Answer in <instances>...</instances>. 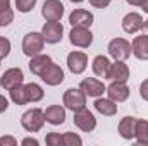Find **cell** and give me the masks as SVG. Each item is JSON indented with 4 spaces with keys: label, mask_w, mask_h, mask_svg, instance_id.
I'll return each instance as SVG.
<instances>
[{
    "label": "cell",
    "mask_w": 148,
    "mask_h": 146,
    "mask_svg": "<svg viewBox=\"0 0 148 146\" xmlns=\"http://www.w3.org/2000/svg\"><path fill=\"white\" fill-rule=\"evenodd\" d=\"M45 113L41 108H31L23 113L21 117V126L23 129H26L28 132H38L41 131V127L45 126Z\"/></svg>",
    "instance_id": "cell-1"
},
{
    "label": "cell",
    "mask_w": 148,
    "mask_h": 146,
    "mask_svg": "<svg viewBox=\"0 0 148 146\" xmlns=\"http://www.w3.org/2000/svg\"><path fill=\"white\" fill-rule=\"evenodd\" d=\"M62 103L64 107L71 112H79V110L86 108V95L79 89V88H69L64 96H62Z\"/></svg>",
    "instance_id": "cell-2"
},
{
    "label": "cell",
    "mask_w": 148,
    "mask_h": 146,
    "mask_svg": "<svg viewBox=\"0 0 148 146\" xmlns=\"http://www.w3.org/2000/svg\"><path fill=\"white\" fill-rule=\"evenodd\" d=\"M43 46H45V40L41 36V33L31 31V33H28L23 38V53L26 57H29V59L38 55V53H41Z\"/></svg>",
    "instance_id": "cell-3"
},
{
    "label": "cell",
    "mask_w": 148,
    "mask_h": 146,
    "mask_svg": "<svg viewBox=\"0 0 148 146\" xmlns=\"http://www.w3.org/2000/svg\"><path fill=\"white\" fill-rule=\"evenodd\" d=\"M107 50H109V55L114 60H126L133 53L129 41L124 40V38H114V40H110Z\"/></svg>",
    "instance_id": "cell-4"
},
{
    "label": "cell",
    "mask_w": 148,
    "mask_h": 146,
    "mask_svg": "<svg viewBox=\"0 0 148 146\" xmlns=\"http://www.w3.org/2000/svg\"><path fill=\"white\" fill-rule=\"evenodd\" d=\"M62 35H64V28L60 21H47L41 28V36L45 40V43L57 45L59 41H62Z\"/></svg>",
    "instance_id": "cell-5"
},
{
    "label": "cell",
    "mask_w": 148,
    "mask_h": 146,
    "mask_svg": "<svg viewBox=\"0 0 148 146\" xmlns=\"http://www.w3.org/2000/svg\"><path fill=\"white\" fill-rule=\"evenodd\" d=\"M69 41H71V45L77 46V48H88L93 43V33L90 31V28L73 26V29L69 33Z\"/></svg>",
    "instance_id": "cell-6"
},
{
    "label": "cell",
    "mask_w": 148,
    "mask_h": 146,
    "mask_svg": "<svg viewBox=\"0 0 148 146\" xmlns=\"http://www.w3.org/2000/svg\"><path fill=\"white\" fill-rule=\"evenodd\" d=\"M74 126L83 132H91L97 127V119H95L93 112H90L88 108H83L79 112H74Z\"/></svg>",
    "instance_id": "cell-7"
},
{
    "label": "cell",
    "mask_w": 148,
    "mask_h": 146,
    "mask_svg": "<svg viewBox=\"0 0 148 146\" xmlns=\"http://www.w3.org/2000/svg\"><path fill=\"white\" fill-rule=\"evenodd\" d=\"M79 89L86 95V96H91V98H98L105 93L107 86L97 79V77H84L81 83H79Z\"/></svg>",
    "instance_id": "cell-8"
},
{
    "label": "cell",
    "mask_w": 148,
    "mask_h": 146,
    "mask_svg": "<svg viewBox=\"0 0 148 146\" xmlns=\"http://www.w3.org/2000/svg\"><path fill=\"white\" fill-rule=\"evenodd\" d=\"M23 83H24V74H23V71H21L19 67H10V69H7L5 72L2 74V77H0V86H2L5 91H10L12 88L19 86V84H23Z\"/></svg>",
    "instance_id": "cell-9"
},
{
    "label": "cell",
    "mask_w": 148,
    "mask_h": 146,
    "mask_svg": "<svg viewBox=\"0 0 148 146\" xmlns=\"http://www.w3.org/2000/svg\"><path fill=\"white\" fill-rule=\"evenodd\" d=\"M105 93L109 95V98L114 100L115 103L126 102L129 98V95H131V91H129V88H127V84L124 81H110V84L107 86Z\"/></svg>",
    "instance_id": "cell-10"
},
{
    "label": "cell",
    "mask_w": 148,
    "mask_h": 146,
    "mask_svg": "<svg viewBox=\"0 0 148 146\" xmlns=\"http://www.w3.org/2000/svg\"><path fill=\"white\" fill-rule=\"evenodd\" d=\"M41 16L45 17V21H60L64 16V3L60 0H45Z\"/></svg>",
    "instance_id": "cell-11"
},
{
    "label": "cell",
    "mask_w": 148,
    "mask_h": 146,
    "mask_svg": "<svg viewBox=\"0 0 148 146\" xmlns=\"http://www.w3.org/2000/svg\"><path fill=\"white\" fill-rule=\"evenodd\" d=\"M41 81L47 84V86H59V84H62L64 83V71H62V67L60 65H57V64H50L43 72H41Z\"/></svg>",
    "instance_id": "cell-12"
},
{
    "label": "cell",
    "mask_w": 148,
    "mask_h": 146,
    "mask_svg": "<svg viewBox=\"0 0 148 146\" xmlns=\"http://www.w3.org/2000/svg\"><path fill=\"white\" fill-rule=\"evenodd\" d=\"M67 67L73 74H83L88 67V57L84 52H71L67 55Z\"/></svg>",
    "instance_id": "cell-13"
},
{
    "label": "cell",
    "mask_w": 148,
    "mask_h": 146,
    "mask_svg": "<svg viewBox=\"0 0 148 146\" xmlns=\"http://www.w3.org/2000/svg\"><path fill=\"white\" fill-rule=\"evenodd\" d=\"M136 126H138V119L136 117H124L119 126H117V131H119V136L122 139H127V141H133L134 136H136Z\"/></svg>",
    "instance_id": "cell-14"
},
{
    "label": "cell",
    "mask_w": 148,
    "mask_h": 146,
    "mask_svg": "<svg viewBox=\"0 0 148 146\" xmlns=\"http://www.w3.org/2000/svg\"><path fill=\"white\" fill-rule=\"evenodd\" d=\"M95 21V16L90 10L84 9H74L69 14V23L71 26H81V28H90Z\"/></svg>",
    "instance_id": "cell-15"
},
{
    "label": "cell",
    "mask_w": 148,
    "mask_h": 146,
    "mask_svg": "<svg viewBox=\"0 0 148 146\" xmlns=\"http://www.w3.org/2000/svg\"><path fill=\"white\" fill-rule=\"evenodd\" d=\"M109 81H127L129 79V67L127 64H124V60H114V64H110L107 77Z\"/></svg>",
    "instance_id": "cell-16"
},
{
    "label": "cell",
    "mask_w": 148,
    "mask_h": 146,
    "mask_svg": "<svg viewBox=\"0 0 148 146\" xmlns=\"http://www.w3.org/2000/svg\"><path fill=\"white\" fill-rule=\"evenodd\" d=\"M143 28V17L138 12H129L122 19V29L127 35H134Z\"/></svg>",
    "instance_id": "cell-17"
},
{
    "label": "cell",
    "mask_w": 148,
    "mask_h": 146,
    "mask_svg": "<svg viewBox=\"0 0 148 146\" xmlns=\"http://www.w3.org/2000/svg\"><path fill=\"white\" fill-rule=\"evenodd\" d=\"M45 120L52 126H60L66 122V108L62 105H50L47 110H43Z\"/></svg>",
    "instance_id": "cell-18"
},
{
    "label": "cell",
    "mask_w": 148,
    "mask_h": 146,
    "mask_svg": "<svg viewBox=\"0 0 148 146\" xmlns=\"http://www.w3.org/2000/svg\"><path fill=\"white\" fill-rule=\"evenodd\" d=\"M131 50H133V55L138 59V60H148V35H141V36H136L131 43Z\"/></svg>",
    "instance_id": "cell-19"
},
{
    "label": "cell",
    "mask_w": 148,
    "mask_h": 146,
    "mask_svg": "<svg viewBox=\"0 0 148 146\" xmlns=\"http://www.w3.org/2000/svg\"><path fill=\"white\" fill-rule=\"evenodd\" d=\"M93 107H95V110H97L98 113H102V115H105V117H112V115L117 113V105H115V102L110 100V98H102V96H98V98L95 100Z\"/></svg>",
    "instance_id": "cell-20"
},
{
    "label": "cell",
    "mask_w": 148,
    "mask_h": 146,
    "mask_svg": "<svg viewBox=\"0 0 148 146\" xmlns=\"http://www.w3.org/2000/svg\"><path fill=\"white\" fill-rule=\"evenodd\" d=\"M53 60L48 57V55H43V53H38L35 57H31V60H29V71L33 74H36V76H41V72L52 64Z\"/></svg>",
    "instance_id": "cell-21"
},
{
    "label": "cell",
    "mask_w": 148,
    "mask_h": 146,
    "mask_svg": "<svg viewBox=\"0 0 148 146\" xmlns=\"http://www.w3.org/2000/svg\"><path fill=\"white\" fill-rule=\"evenodd\" d=\"M109 67H110V60H109L105 55H97V57L93 59L91 69H93V74H95V76H98V77H107Z\"/></svg>",
    "instance_id": "cell-22"
},
{
    "label": "cell",
    "mask_w": 148,
    "mask_h": 146,
    "mask_svg": "<svg viewBox=\"0 0 148 146\" xmlns=\"http://www.w3.org/2000/svg\"><path fill=\"white\" fill-rule=\"evenodd\" d=\"M14 21V10L10 9V0H0V26L7 28Z\"/></svg>",
    "instance_id": "cell-23"
},
{
    "label": "cell",
    "mask_w": 148,
    "mask_h": 146,
    "mask_svg": "<svg viewBox=\"0 0 148 146\" xmlns=\"http://www.w3.org/2000/svg\"><path fill=\"white\" fill-rule=\"evenodd\" d=\"M24 88H26V95H28L29 103H38V102L43 100L45 91H43V88L40 84H36V83H28V84H24Z\"/></svg>",
    "instance_id": "cell-24"
},
{
    "label": "cell",
    "mask_w": 148,
    "mask_h": 146,
    "mask_svg": "<svg viewBox=\"0 0 148 146\" xmlns=\"http://www.w3.org/2000/svg\"><path fill=\"white\" fill-rule=\"evenodd\" d=\"M136 145L148 146V120L138 119V126H136Z\"/></svg>",
    "instance_id": "cell-25"
},
{
    "label": "cell",
    "mask_w": 148,
    "mask_h": 146,
    "mask_svg": "<svg viewBox=\"0 0 148 146\" xmlns=\"http://www.w3.org/2000/svg\"><path fill=\"white\" fill-rule=\"evenodd\" d=\"M9 93H10V100H12L16 105H26V103H29L28 95H26V88H24V84H19V86L12 88Z\"/></svg>",
    "instance_id": "cell-26"
},
{
    "label": "cell",
    "mask_w": 148,
    "mask_h": 146,
    "mask_svg": "<svg viewBox=\"0 0 148 146\" xmlns=\"http://www.w3.org/2000/svg\"><path fill=\"white\" fill-rule=\"evenodd\" d=\"M62 138H64V146H81L83 145L81 136H77L76 132H64Z\"/></svg>",
    "instance_id": "cell-27"
},
{
    "label": "cell",
    "mask_w": 148,
    "mask_h": 146,
    "mask_svg": "<svg viewBox=\"0 0 148 146\" xmlns=\"http://www.w3.org/2000/svg\"><path fill=\"white\" fill-rule=\"evenodd\" d=\"M36 5V0H16V9L23 14H28L35 9Z\"/></svg>",
    "instance_id": "cell-28"
},
{
    "label": "cell",
    "mask_w": 148,
    "mask_h": 146,
    "mask_svg": "<svg viewBox=\"0 0 148 146\" xmlns=\"http://www.w3.org/2000/svg\"><path fill=\"white\" fill-rule=\"evenodd\" d=\"M45 143L48 146H64V138L59 132H48L45 138Z\"/></svg>",
    "instance_id": "cell-29"
},
{
    "label": "cell",
    "mask_w": 148,
    "mask_h": 146,
    "mask_svg": "<svg viewBox=\"0 0 148 146\" xmlns=\"http://www.w3.org/2000/svg\"><path fill=\"white\" fill-rule=\"evenodd\" d=\"M9 53H10V41L7 38L0 36V60L5 59Z\"/></svg>",
    "instance_id": "cell-30"
},
{
    "label": "cell",
    "mask_w": 148,
    "mask_h": 146,
    "mask_svg": "<svg viewBox=\"0 0 148 146\" xmlns=\"http://www.w3.org/2000/svg\"><path fill=\"white\" fill-rule=\"evenodd\" d=\"M0 146H17V139L12 136H2L0 138Z\"/></svg>",
    "instance_id": "cell-31"
},
{
    "label": "cell",
    "mask_w": 148,
    "mask_h": 146,
    "mask_svg": "<svg viewBox=\"0 0 148 146\" xmlns=\"http://www.w3.org/2000/svg\"><path fill=\"white\" fill-rule=\"evenodd\" d=\"M90 3L95 9H105V7H109L110 0H90Z\"/></svg>",
    "instance_id": "cell-32"
},
{
    "label": "cell",
    "mask_w": 148,
    "mask_h": 146,
    "mask_svg": "<svg viewBox=\"0 0 148 146\" xmlns=\"http://www.w3.org/2000/svg\"><path fill=\"white\" fill-rule=\"evenodd\" d=\"M140 96L148 102V79H145L143 83H141V86H140Z\"/></svg>",
    "instance_id": "cell-33"
},
{
    "label": "cell",
    "mask_w": 148,
    "mask_h": 146,
    "mask_svg": "<svg viewBox=\"0 0 148 146\" xmlns=\"http://www.w3.org/2000/svg\"><path fill=\"white\" fill-rule=\"evenodd\" d=\"M21 145L23 146H38L40 143H38V139H35V138H24L21 141Z\"/></svg>",
    "instance_id": "cell-34"
},
{
    "label": "cell",
    "mask_w": 148,
    "mask_h": 146,
    "mask_svg": "<svg viewBox=\"0 0 148 146\" xmlns=\"http://www.w3.org/2000/svg\"><path fill=\"white\" fill-rule=\"evenodd\" d=\"M7 108H9V100L3 95H0V113H3Z\"/></svg>",
    "instance_id": "cell-35"
},
{
    "label": "cell",
    "mask_w": 148,
    "mask_h": 146,
    "mask_svg": "<svg viewBox=\"0 0 148 146\" xmlns=\"http://www.w3.org/2000/svg\"><path fill=\"white\" fill-rule=\"evenodd\" d=\"M141 2H143V0H127V3H129V5H134V7H140Z\"/></svg>",
    "instance_id": "cell-36"
},
{
    "label": "cell",
    "mask_w": 148,
    "mask_h": 146,
    "mask_svg": "<svg viewBox=\"0 0 148 146\" xmlns=\"http://www.w3.org/2000/svg\"><path fill=\"white\" fill-rule=\"evenodd\" d=\"M140 7H141V9H143V12H147V14H148V0H143V2H141V5H140Z\"/></svg>",
    "instance_id": "cell-37"
},
{
    "label": "cell",
    "mask_w": 148,
    "mask_h": 146,
    "mask_svg": "<svg viewBox=\"0 0 148 146\" xmlns=\"http://www.w3.org/2000/svg\"><path fill=\"white\" fill-rule=\"evenodd\" d=\"M141 29L148 35V19H147V21H143V28H141Z\"/></svg>",
    "instance_id": "cell-38"
},
{
    "label": "cell",
    "mask_w": 148,
    "mask_h": 146,
    "mask_svg": "<svg viewBox=\"0 0 148 146\" xmlns=\"http://www.w3.org/2000/svg\"><path fill=\"white\" fill-rule=\"evenodd\" d=\"M73 3H81V2H84V0H71Z\"/></svg>",
    "instance_id": "cell-39"
}]
</instances>
